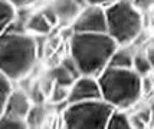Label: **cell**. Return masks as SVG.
I'll return each mask as SVG.
<instances>
[{
    "mask_svg": "<svg viewBox=\"0 0 154 129\" xmlns=\"http://www.w3.org/2000/svg\"><path fill=\"white\" fill-rule=\"evenodd\" d=\"M147 126H148V123L138 113L131 115V128L133 129H144V128H147Z\"/></svg>",
    "mask_w": 154,
    "mask_h": 129,
    "instance_id": "22",
    "label": "cell"
},
{
    "mask_svg": "<svg viewBox=\"0 0 154 129\" xmlns=\"http://www.w3.org/2000/svg\"><path fill=\"white\" fill-rule=\"evenodd\" d=\"M135 53L131 52V49L127 46H118L114 54L111 56V60L108 66L114 68H133Z\"/></svg>",
    "mask_w": 154,
    "mask_h": 129,
    "instance_id": "12",
    "label": "cell"
},
{
    "mask_svg": "<svg viewBox=\"0 0 154 129\" xmlns=\"http://www.w3.org/2000/svg\"><path fill=\"white\" fill-rule=\"evenodd\" d=\"M72 30L79 33H107V13L105 7L85 6L72 23Z\"/></svg>",
    "mask_w": 154,
    "mask_h": 129,
    "instance_id": "6",
    "label": "cell"
},
{
    "mask_svg": "<svg viewBox=\"0 0 154 129\" xmlns=\"http://www.w3.org/2000/svg\"><path fill=\"white\" fill-rule=\"evenodd\" d=\"M118 1V0H87L88 4H92V6H101V7H108L111 6L112 3Z\"/></svg>",
    "mask_w": 154,
    "mask_h": 129,
    "instance_id": "25",
    "label": "cell"
},
{
    "mask_svg": "<svg viewBox=\"0 0 154 129\" xmlns=\"http://www.w3.org/2000/svg\"><path fill=\"white\" fill-rule=\"evenodd\" d=\"M144 53H146V56L150 59V62L154 65V43L153 45H150V46L146 49V52H144Z\"/></svg>",
    "mask_w": 154,
    "mask_h": 129,
    "instance_id": "27",
    "label": "cell"
},
{
    "mask_svg": "<svg viewBox=\"0 0 154 129\" xmlns=\"http://www.w3.org/2000/svg\"><path fill=\"white\" fill-rule=\"evenodd\" d=\"M13 81L2 73V76H0V113L5 112L6 105L9 102L12 93H13Z\"/></svg>",
    "mask_w": 154,
    "mask_h": 129,
    "instance_id": "16",
    "label": "cell"
},
{
    "mask_svg": "<svg viewBox=\"0 0 154 129\" xmlns=\"http://www.w3.org/2000/svg\"><path fill=\"white\" fill-rule=\"evenodd\" d=\"M151 90L154 92V81L150 79L148 76H143V92H144V95L151 92Z\"/></svg>",
    "mask_w": 154,
    "mask_h": 129,
    "instance_id": "24",
    "label": "cell"
},
{
    "mask_svg": "<svg viewBox=\"0 0 154 129\" xmlns=\"http://www.w3.org/2000/svg\"><path fill=\"white\" fill-rule=\"evenodd\" d=\"M52 6L55 7L58 13L59 23L71 25V26L75 22V19L78 17V14L81 13V10L84 9L76 0H55Z\"/></svg>",
    "mask_w": 154,
    "mask_h": 129,
    "instance_id": "9",
    "label": "cell"
},
{
    "mask_svg": "<svg viewBox=\"0 0 154 129\" xmlns=\"http://www.w3.org/2000/svg\"><path fill=\"white\" fill-rule=\"evenodd\" d=\"M114 109L104 99L66 103L62 122L69 129H107L108 119Z\"/></svg>",
    "mask_w": 154,
    "mask_h": 129,
    "instance_id": "5",
    "label": "cell"
},
{
    "mask_svg": "<svg viewBox=\"0 0 154 129\" xmlns=\"http://www.w3.org/2000/svg\"><path fill=\"white\" fill-rule=\"evenodd\" d=\"M107 33L120 46H127L143 33V14L131 0H118L105 7Z\"/></svg>",
    "mask_w": 154,
    "mask_h": 129,
    "instance_id": "4",
    "label": "cell"
},
{
    "mask_svg": "<svg viewBox=\"0 0 154 129\" xmlns=\"http://www.w3.org/2000/svg\"><path fill=\"white\" fill-rule=\"evenodd\" d=\"M46 121V109L43 103H33L26 116V122L29 128H40Z\"/></svg>",
    "mask_w": 154,
    "mask_h": 129,
    "instance_id": "15",
    "label": "cell"
},
{
    "mask_svg": "<svg viewBox=\"0 0 154 129\" xmlns=\"http://www.w3.org/2000/svg\"><path fill=\"white\" fill-rule=\"evenodd\" d=\"M102 99L100 81L97 76L81 75L69 88V99L68 103L84 102V101H95Z\"/></svg>",
    "mask_w": 154,
    "mask_h": 129,
    "instance_id": "7",
    "label": "cell"
},
{
    "mask_svg": "<svg viewBox=\"0 0 154 129\" xmlns=\"http://www.w3.org/2000/svg\"><path fill=\"white\" fill-rule=\"evenodd\" d=\"M32 106H33V102H32L30 96L27 95V93H25V92H22V90H16L14 89L3 113L26 119V116ZM3 113H0V115H3Z\"/></svg>",
    "mask_w": 154,
    "mask_h": 129,
    "instance_id": "8",
    "label": "cell"
},
{
    "mask_svg": "<svg viewBox=\"0 0 154 129\" xmlns=\"http://www.w3.org/2000/svg\"><path fill=\"white\" fill-rule=\"evenodd\" d=\"M40 12L43 13V16H45L48 20H49V23H51L52 26H56V25L59 23V17H58V13H56V10H55V7L52 6V4H49V6L43 7V9H42Z\"/></svg>",
    "mask_w": 154,
    "mask_h": 129,
    "instance_id": "21",
    "label": "cell"
},
{
    "mask_svg": "<svg viewBox=\"0 0 154 129\" xmlns=\"http://www.w3.org/2000/svg\"><path fill=\"white\" fill-rule=\"evenodd\" d=\"M120 45L108 33L74 32L69 42V54L82 75L98 76L109 65L111 56Z\"/></svg>",
    "mask_w": 154,
    "mask_h": 129,
    "instance_id": "1",
    "label": "cell"
},
{
    "mask_svg": "<svg viewBox=\"0 0 154 129\" xmlns=\"http://www.w3.org/2000/svg\"><path fill=\"white\" fill-rule=\"evenodd\" d=\"M48 78H51L55 83H59V85H65V86H71L72 83L75 82V78L72 73H71V70L63 65V63H60L58 66H55L49 70V73H48Z\"/></svg>",
    "mask_w": 154,
    "mask_h": 129,
    "instance_id": "13",
    "label": "cell"
},
{
    "mask_svg": "<svg viewBox=\"0 0 154 129\" xmlns=\"http://www.w3.org/2000/svg\"><path fill=\"white\" fill-rule=\"evenodd\" d=\"M30 99L33 103H43L45 102V96H46V92L43 90L42 85L36 83L33 88H32V92H30Z\"/></svg>",
    "mask_w": 154,
    "mask_h": 129,
    "instance_id": "20",
    "label": "cell"
},
{
    "mask_svg": "<svg viewBox=\"0 0 154 129\" xmlns=\"http://www.w3.org/2000/svg\"><path fill=\"white\" fill-rule=\"evenodd\" d=\"M134 3V6L137 9H140L141 12H146L148 9H151L154 6V0H131Z\"/></svg>",
    "mask_w": 154,
    "mask_h": 129,
    "instance_id": "23",
    "label": "cell"
},
{
    "mask_svg": "<svg viewBox=\"0 0 154 129\" xmlns=\"http://www.w3.org/2000/svg\"><path fill=\"white\" fill-rule=\"evenodd\" d=\"M102 99L115 109H130L141 99L143 76L133 68L107 66L98 76Z\"/></svg>",
    "mask_w": 154,
    "mask_h": 129,
    "instance_id": "3",
    "label": "cell"
},
{
    "mask_svg": "<svg viewBox=\"0 0 154 129\" xmlns=\"http://www.w3.org/2000/svg\"><path fill=\"white\" fill-rule=\"evenodd\" d=\"M9 1H12L16 7H19V9H22V7H27V6H32L33 3H36L38 0H9Z\"/></svg>",
    "mask_w": 154,
    "mask_h": 129,
    "instance_id": "26",
    "label": "cell"
},
{
    "mask_svg": "<svg viewBox=\"0 0 154 129\" xmlns=\"http://www.w3.org/2000/svg\"><path fill=\"white\" fill-rule=\"evenodd\" d=\"M17 9L9 0H2L0 3V33H5L9 27L17 20Z\"/></svg>",
    "mask_w": 154,
    "mask_h": 129,
    "instance_id": "11",
    "label": "cell"
},
{
    "mask_svg": "<svg viewBox=\"0 0 154 129\" xmlns=\"http://www.w3.org/2000/svg\"><path fill=\"white\" fill-rule=\"evenodd\" d=\"M69 88L71 86H65V85H59V83H55L51 93H49V101L52 103H68V99H69Z\"/></svg>",
    "mask_w": 154,
    "mask_h": 129,
    "instance_id": "19",
    "label": "cell"
},
{
    "mask_svg": "<svg viewBox=\"0 0 154 129\" xmlns=\"http://www.w3.org/2000/svg\"><path fill=\"white\" fill-rule=\"evenodd\" d=\"M107 129H131V116L124 109H114L108 119Z\"/></svg>",
    "mask_w": 154,
    "mask_h": 129,
    "instance_id": "14",
    "label": "cell"
},
{
    "mask_svg": "<svg viewBox=\"0 0 154 129\" xmlns=\"http://www.w3.org/2000/svg\"><path fill=\"white\" fill-rule=\"evenodd\" d=\"M0 128L2 129H25V128H29V126H27L26 119L3 113V115H0Z\"/></svg>",
    "mask_w": 154,
    "mask_h": 129,
    "instance_id": "18",
    "label": "cell"
},
{
    "mask_svg": "<svg viewBox=\"0 0 154 129\" xmlns=\"http://www.w3.org/2000/svg\"><path fill=\"white\" fill-rule=\"evenodd\" d=\"M133 69H134L140 76H148L153 72L154 65L150 62V59L146 56V53H135Z\"/></svg>",
    "mask_w": 154,
    "mask_h": 129,
    "instance_id": "17",
    "label": "cell"
},
{
    "mask_svg": "<svg viewBox=\"0 0 154 129\" xmlns=\"http://www.w3.org/2000/svg\"><path fill=\"white\" fill-rule=\"evenodd\" d=\"M52 29H54V26L49 23V20L43 16L42 12L29 16V19H27V22H26V30L29 33L36 34V36L48 34Z\"/></svg>",
    "mask_w": 154,
    "mask_h": 129,
    "instance_id": "10",
    "label": "cell"
},
{
    "mask_svg": "<svg viewBox=\"0 0 154 129\" xmlns=\"http://www.w3.org/2000/svg\"><path fill=\"white\" fill-rule=\"evenodd\" d=\"M38 59V43L27 32H5L0 36V69L13 82L23 79Z\"/></svg>",
    "mask_w": 154,
    "mask_h": 129,
    "instance_id": "2",
    "label": "cell"
}]
</instances>
